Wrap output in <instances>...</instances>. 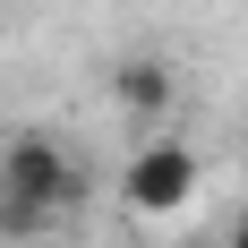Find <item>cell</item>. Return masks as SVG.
Wrapping results in <instances>:
<instances>
[{
    "mask_svg": "<svg viewBox=\"0 0 248 248\" xmlns=\"http://www.w3.org/2000/svg\"><path fill=\"white\" fill-rule=\"evenodd\" d=\"M231 248H248V214H240V223H231Z\"/></svg>",
    "mask_w": 248,
    "mask_h": 248,
    "instance_id": "4",
    "label": "cell"
},
{
    "mask_svg": "<svg viewBox=\"0 0 248 248\" xmlns=\"http://www.w3.org/2000/svg\"><path fill=\"white\" fill-rule=\"evenodd\" d=\"M171 94H180V77H171V60H154V51H128L120 69H111V103H120L128 120H163Z\"/></svg>",
    "mask_w": 248,
    "mask_h": 248,
    "instance_id": "3",
    "label": "cell"
},
{
    "mask_svg": "<svg viewBox=\"0 0 248 248\" xmlns=\"http://www.w3.org/2000/svg\"><path fill=\"white\" fill-rule=\"evenodd\" d=\"M77 197V171H69V146L26 128L0 146V240H34V231Z\"/></svg>",
    "mask_w": 248,
    "mask_h": 248,
    "instance_id": "1",
    "label": "cell"
},
{
    "mask_svg": "<svg viewBox=\"0 0 248 248\" xmlns=\"http://www.w3.org/2000/svg\"><path fill=\"white\" fill-rule=\"evenodd\" d=\"M197 146H180V137H154V146L128 154L120 171V205L128 214H146V223H163V214H188V197H197Z\"/></svg>",
    "mask_w": 248,
    "mask_h": 248,
    "instance_id": "2",
    "label": "cell"
}]
</instances>
